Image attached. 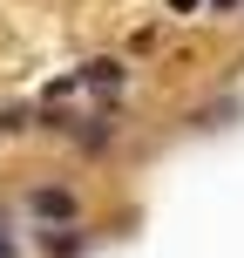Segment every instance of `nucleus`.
<instances>
[{"label": "nucleus", "mask_w": 244, "mask_h": 258, "mask_svg": "<svg viewBox=\"0 0 244 258\" xmlns=\"http://www.w3.org/2000/svg\"><path fill=\"white\" fill-rule=\"evenodd\" d=\"M75 75H82V95H122L129 89L122 61H89V68H75Z\"/></svg>", "instance_id": "3"}, {"label": "nucleus", "mask_w": 244, "mask_h": 258, "mask_svg": "<svg viewBox=\"0 0 244 258\" xmlns=\"http://www.w3.org/2000/svg\"><path fill=\"white\" fill-rule=\"evenodd\" d=\"M197 7H204V0H170V14H197Z\"/></svg>", "instance_id": "6"}, {"label": "nucleus", "mask_w": 244, "mask_h": 258, "mask_svg": "<svg viewBox=\"0 0 244 258\" xmlns=\"http://www.w3.org/2000/svg\"><path fill=\"white\" fill-rule=\"evenodd\" d=\"M0 258H21V238H14V224H0Z\"/></svg>", "instance_id": "5"}, {"label": "nucleus", "mask_w": 244, "mask_h": 258, "mask_svg": "<svg viewBox=\"0 0 244 258\" xmlns=\"http://www.w3.org/2000/svg\"><path fill=\"white\" fill-rule=\"evenodd\" d=\"M27 218H34V224H75L82 218V197L68 190V183H34V190H27Z\"/></svg>", "instance_id": "1"}, {"label": "nucleus", "mask_w": 244, "mask_h": 258, "mask_svg": "<svg viewBox=\"0 0 244 258\" xmlns=\"http://www.w3.org/2000/svg\"><path fill=\"white\" fill-rule=\"evenodd\" d=\"M210 7H237V0H210Z\"/></svg>", "instance_id": "7"}, {"label": "nucleus", "mask_w": 244, "mask_h": 258, "mask_svg": "<svg viewBox=\"0 0 244 258\" xmlns=\"http://www.w3.org/2000/svg\"><path fill=\"white\" fill-rule=\"evenodd\" d=\"M21 129H34V109H27V102H0V136H21Z\"/></svg>", "instance_id": "4"}, {"label": "nucleus", "mask_w": 244, "mask_h": 258, "mask_svg": "<svg viewBox=\"0 0 244 258\" xmlns=\"http://www.w3.org/2000/svg\"><path fill=\"white\" fill-rule=\"evenodd\" d=\"M41 251H48V258H82V251H89L82 218H75V224H41Z\"/></svg>", "instance_id": "2"}, {"label": "nucleus", "mask_w": 244, "mask_h": 258, "mask_svg": "<svg viewBox=\"0 0 244 258\" xmlns=\"http://www.w3.org/2000/svg\"><path fill=\"white\" fill-rule=\"evenodd\" d=\"M0 224H7V218H0Z\"/></svg>", "instance_id": "8"}]
</instances>
